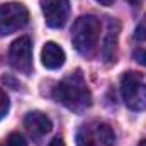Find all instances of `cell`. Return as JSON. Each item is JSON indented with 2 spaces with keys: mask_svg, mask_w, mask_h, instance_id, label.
<instances>
[{
  "mask_svg": "<svg viewBox=\"0 0 146 146\" xmlns=\"http://www.w3.org/2000/svg\"><path fill=\"white\" fill-rule=\"evenodd\" d=\"M24 126H26V129L29 131V134L34 138V139H41L42 136H46L49 131H51V127H53V124H51V119L46 115V114H42V112H29L26 117H24Z\"/></svg>",
  "mask_w": 146,
  "mask_h": 146,
  "instance_id": "8",
  "label": "cell"
},
{
  "mask_svg": "<svg viewBox=\"0 0 146 146\" xmlns=\"http://www.w3.org/2000/svg\"><path fill=\"white\" fill-rule=\"evenodd\" d=\"M29 21L27 9L19 2H9L0 5V34L7 36L22 29Z\"/></svg>",
  "mask_w": 146,
  "mask_h": 146,
  "instance_id": "5",
  "label": "cell"
},
{
  "mask_svg": "<svg viewBox=\"0 0 146 146\" xmlns=\"http://www.w3.org/2000/svg\"><path fill=\"white\" fill-rule=\"evenodd\" d=\"M115 41H117V33L109 29V36L106 39V46H104V58H106V61H112V58H114Z\"/></svg>",
  "mask_w": 146,
  "mask_h": 146,
  "instance_id": "10",
  "label": "cell"
},
{
  "mask_svg": "<svg viewBox=\"0 0 146 146\" xmlns=\"http://www.w3.org/2000/svg\"><path fill=\"white\" fill-rule=\"evenodd\" d=\"M121 94L124 104L131 110L146 109V82L134 72H127L121 78Z\"/></svg>",
  "mask_w": 146,
  "mask_h": 146,
  "instance_id": "4",
  "label": "cell"
},
{
  "mask_svg": "<svg viewBox=\"0 0 146 146\" xmlns=\"http://www.w3.org/2000/svg\"><path fill=\"white\" fill-rule=\"evenodd\" d=\"M5 146H27V141L24 139L22 134L12 133V134H9V138H7V141H5Z\"/></svg>",
  "mask_w": 146,
  "mask_h": 146,
  "instance_id": "11",
  "label": "cell"
},
{
  "mask_svg": "<svg viewBox=\"0 0 146 146\" xmlns=\"http://www.w3.org/2000/svg\"><path fill=\"white\" fill-rule=\"evenodd\" d=\"M9 60L14 70L29 75L33 70V44L27 36L15 39L9 51Z\"/></svg>",
  "mask_w": 146,
  "mask_h": 146,
  "instance_id": "6",
  "label": "cell"
},
{
  "mask_svg": "<svg viewBox=\"0 0 146 146\" xmlns=\"http://www.w3.org/2000/svg\"><path fill=\"white\" fill-rule=\"evenodd\" d=\"M114 141L112 127L100 121L85 122L76 133V146H114Z\"/></svg>",
  "mask_w": 146,
  "mask_h": 146,
  "instance_id": "3",
  "label": "cell"
},
{
  "mask_svg": "<svg viewBox=\"0 0 146 146\" xmlns=\"http://www.w3.org/2000/svg\"><path fill=\"white\" fill-rule=\"evenodd\" d=\"M134 37L138 39V41H146V19L136 27V31H134Z\"/></svg>",
  "mask_w": 146,
  "mask_h": 146,
  "instance_id": "13",
  "label": "cell"
},
{
  "mask_svg": "<svg viewBox=\"0 0 146 146\" xmlns=\"http://www.w3.org/2000/svg\"><path fill=\"white\" fill-rule=\"evenodd\" d=\"M100 21L95 15H82L76 19V22L73 24V33H72V41L75 49L83 54V56H92L99 37H100Z\"/></svg>",
  "mask_w": 146,
  "mask_h": 146,
  "instance_id": "2",
  "label": "cell"
},
{
  "mask_svg": "<svg viewBox=\"0 0 146 146\" xmlns=\"http://www.w3.org/2000/svg\"><path fill=\"white\" fill-rule=\"evenodd\" d=\"M127 2H131V3H138L139 0H127Z\"/></svg>",
  "mask_w": 146,
  "mask_h": 146,
  "instance_id": "18",
  "label": "cell"
},
{
  "mask_svg": "<svg viewBox=\"0 0 146 146\" xmlns=\"http://www.w3.org/2000/svg\"><path fill=\"white\" fill-rule=\"evenodd\" d=\"M66 56H65V51L60 44L53 42V41H48L41 51V61L46 68L49 70H58L60 66H63Z\"/></svg>",
  "mask_w": 146,
  "mask_h": 146,
  "instance_id": "9",
  "label": "cell"
},
{
  "mask_svg": "<svg viewBox=\"0 0 146 146\" xmlns=\"http://www.w3.org/2000/svg\"><path fill=\"white\" fill-rule=\"evenodd\" d=\"M48 146H65V143H63V139H61V138H54V139H53Z\"/></svg>",
  "mask_w": 146,
  "mask_h": 146,
  "instance_id": "15",
  "label": "cell"
},
{
  "mask_svg": "<svg viewBox=\"0 0 146 146\" xmlns=\"http://www.w3.org/2000/svg\"><path fill=\"white\" fill-rule=\"evenodd\" d=\"M134 60H136L138 63H141L143 66H146V49H138V51L134 53Z\"/></svg>",
  "mask_w": 146,
  "mask_h": 146,
  "instance_id": "14",
  "label": "cell"
},
{
  "mask_svg": "<svg viewBox=\"0 0 146 146\" xmlns=\"http://www.w3.org/2000/svg\"><path fill=\"white\" fill-rule=\"evenodd\" d=\"M41 10L44 14V21L49 27H63L68 14H70V2L68 0H41Z\"/></svg>",
  "mask_w": 146,
  "mask_h": 146,
  "instance_id": "7",
  "label": "cell"
},
{
  "mask_svg": "<svg viewBox=\"0 0 146 146\" xmlns=\"http://www.w3.org/2000/svg\"><path fill=\"white\" fill-rule=\"evenodd\" d=\"M138 146H146V139H143V141H141V143H139Z\"/></svg>",
  "mask_w": 146,
  "mask_h": 146,
  "instance_id": "17",
  "label": "cell"
},
{
  "mask_svg": "<svg viewBox=\"0 0 146 146\" xmlns=\"http://www.w3.org/2000/svg\"><path fill=\"white\" fill-rule=\"evenodd\" d=\"M53 95L60 104L73 112H83L92 104L90 90L87 88V83L80 73H73L63 82H60L54 87Z\"/></svg>",
  "mask_w": 146,
  "mask_h": 146,
  "instance_id": "1",
  "label": "cell"
},
{
  "mask_svg": "<svg viewBox=\"0 0 146 146\" xmlns=\"http://www.w3.org/2000/svg\"><path fill=\"white\" fill-rule=\"evenodd\" d=\"M7 110H9V97L5 95L3 90H0V119L7 114Z\"/></svg>",
  "mask_w": 146,
  "mask_h": 146,
  "instance_id": "12",
  "label": "cell"
},
{
  "mask_svg": "<svg viewBox=\"0 0 146 146\" xmlns=\"http://www.w3.org/2000/svg\"><path fill=\"white\" fill-rule=\"evenodd\" d=\"M97 2H100L102 5H112L114 3V0H97Z\"/></svg>",
  "mask_w": 146,
  "mask_h": 146,
  "instance_id": "16",
  "label": "cell"
}]
</instances>
